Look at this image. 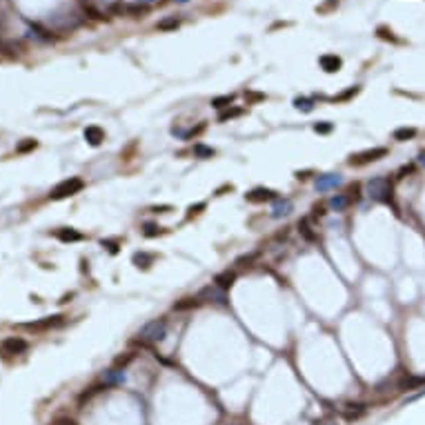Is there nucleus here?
<instances>
[{
	"instance_id": "nucleus-7",
	"label": "nucleus",
	"mask_w": 425,
	"mask_h": 425,
	"mask_svg": "<svg viewBox=\"0 0 425 425\" xmlns=\"http://www.w3.org/2000/svg\"><path fill=\"white\" fill-rule=\"evenodd\" d=\"M276 198H278V192H274L270 187H256L245 194V200H249V203H267V200L274 203Z\"/></svg>"
},
{
	"instance_id": "nucleus-14",
	"label": "nucleus",
	"mask_w": 425,
	"mask_h": 425,
	"mask_svg": "<svg viewBox=\"0 0 425 425\" xmlns=\"http://www.w3.org/2000/svg\"><path fill=\"white\" fill-rule=\"evenodd\" d=\"M236 283V272L234 270H225V272H221V274H216L214 276V285L216 287H221V289H227L232 287V285Z\"/></svg>"
},
{
	"instance_id": "nucleus-18",
	"label": "nucleus",
	"mask_w": 425,
	"mask_h": 425,
	"mask_svg": "<svg viewBox=\"0 0 425 425\" xmlns=\"http://www.w3.org/2000/svg\"><path fill=\"white\" fill-rule=\"evenodd\" d=\"M200 305L198 296H189V299H181L174 303V312H185V310H194V307Z\"/></svg>"
},
{
	"instance_id": "nucleus-25",
	"label": "nucleus",
	"mask_w": 425,
	"mask_h": 425,
	"mask_svg": "<svg viewBox=\"0 0 425 425\" xmlns=\"http://www.w3.org/2000/svg\"><path fill=\"white\" fill-rule=\"evenodd\" d=\"M232 103H234V96H218V98L211 100V107L223 109V107H229Z\"/></svg>"
},
{
	"instance_id": "nucleus-11",
	"label": "nucleus",
	"mask_w": 425,
	"mask_h": 425,
	"mask_svg": "<svg viewBox=\"0 0 425 425\" xmlns=\"http://www.w3.org/2000/svg\"><path fill=\"white\" fill-rule=\"evenodd\" d=\"M352 198L350 196V192L348 194H334V196H329V200H327V207L332 209V211H336V214H341V211H345L352 205Z\"/></svg>"
},
{
	"instance_id": "nucleus-13",
	"label": "nucleus",
	"mask_w": 425,
	"mask_h": 425,
	"mask_svg": "<svg viewBox=\"0 0 425 425\" xmlns=\"http://www.w3.org/2000/svg\"><path fill=\"white\" fill-rule=\"evenodd\" d=\"M365 412H367V405L365 403H348V405L343 407V412H341V414H343L345 421H356V418H361Z\"/></svg>"
},
{
	"instance_id": "nucleus-4",
	"label": "nucleus",
	"mask_w": 425,
	"mask_h": 425,
	"mask_svg": "<svg viewBox=\"0 0 425 425\" xmlns=\"http://www.w3.org/2000/svg\"><path fill=\"white\" fill-rule=\"evenodd\" d=\"M388 156V147H372V149H365V152H359V154H352L348 163L352 167H363L367 163H374V160H381Z\"/></svg>"
},
{
	"instance_id": "nucleus-19",
	"label": "nucleus",
	"mask_w": 425,
	"mask_h": 425,
	"mask_svg": "<svg viewBox=\"0 0 425 425\" xmlns=\"http://www.w3.org/2000/svg\"><path fill=\"white\" fill-rule=\"evenodd\" d=\"M194 156H196V158H214L216 149L207 147V145H203V143H196L194 145Z\"/></svg>"
},
{
	"instance_id": "nucleus-15",
	"label": "nucleus",
	"mask_w": 425,
	"mask_h": 425,
	"mask_svg": "<svg viewBox=\"0 0 425 425\" xmlns=\"http://www.w3.org/2000/svg\"><path fill=\"white\" fill-rule=\"evenodd\" d=\"M56 238L63 240V243H80L85 236H82V234L78 232V229H74V227H63V229L56 232Z\"/></svg>"
},
{
	"instance_id": "nucleus-9",
	"label": "nucleus",
	"mask_w": 425,
	"mask_h": 425,
	"mask_svg": "<svg viewBox=\"0 0 425 425\" xmlns=\"http://www.w3.org/2000/svg\"><path fill=\"white\" fill-rule=\"evenodd\" d=\"M127 383V372L122 367H111L103 374V385L105 388H114V385H125Z\"/></svg>"
},
{
	"instance_id": "nucleus-30",
	"label": "nucleus",
	"mask_w": 425,
	"mask_h": 425,
	"mask_svg": "<svg viewBox=\"0 0 425 425\" xmlns=\"http://www.w3.org/2000/svg\"><path fill=\"white\" fill-rule=\"evenodd\" d=\"M132 359H134V354H132V352H127L125 356H118V359L114 361V367H122V370H125V365H127V363H130Z\"/></svg>"
},
{
	"instance_id": "nucleus-31",
	"label": "nucleus",
	"mask_w": 425,
	"mask_h": 425,
	"mask_svg": "<svg viewBox=\"0 0 425 425\" xmlns=\"http://www.w3.org/2000/svg\"><path fill=\"white\" fill-rule=\"evenodd\" d=\"M181 25L176 18H169V20H163V22H158V29H176V27Z\"/></svg>"
},
{
	"instance_id": "nucleus-28",
	"label": "nucleus",
	"mask_w": 425,
	"mask_h": 425,
	"mask_svg": "<svg viewBox=\"0 0 425 425\" xmlns=\"http://www.w3.org/2000/svg\"><path fill=\"white\" fill-rule=\"evenodd\" d=\"M332 130H334V122H327V120L316 122V125H314V132L316 134H332Z\"/></svg>"
},
{
	"instance_id": "nucleus-2",
	"label": "nucleus",
	"mask_w": 425,
	"mask_h": 425,
	"mask_svg": "<svg viewBox=\"0 0 425 425\" xmlns=\"http://www.w3.org/2000/svg\"><path fill=\"white\" fill-rule=\"evenodd\" d=\"M138 336H141L143 343H158V341H163L167 336V321L165 318L147 321L141 329H138Z\"/></svg>"
},
{
	"instance_id": "nucleus-27",
	"label": "nucleus",
	"mask_w": 425,
	"mask_h": 425,
	"mask_svg": "<svg viewBox=\"0 0 425 425\" xmlns=\"http://www.w3.org/2000/svg\"><path fill=\"white\" fill-rule=\"evenodd\" d=\"M240 114H243V109H240V107H234V109L223 111V114L218 116V120H221V122H225V120H229V118H236V116H240Z\"/></svg>"
},
{
	"instance_id": "nucleus-1",
	"label": "nucleus",
	"mask_w": 425,
	"mask_h": 425,
	"mask_svg": "<svg viewBox=\"0 0 425 425\" xmlns=\"http://www.w3.org/2000/svg\"><path fill=\"white\" fill-rule=\"evenodd\" d=\"M365 194L376 203H388V200H392L394 187L388 176H374L365 183Z\"/></svg>"
},
{
	"instance_id": "nucleus-22",
	"label": "nucleus",
	"mask_w": 425,
	"mask_h": 425,
	"mask_svg": "<svg viewBox=\"0 0 425 425\" xmlns=\"http://www.w3.org/2000/svg\"><path fill=\"white\" fill-rule=\"evenodd\" d=\"M160 234H165V229L154 225V223H145L143 225V236L145 238H154V236H160Z\"/></svg>"
},
{
	"instance_id": "nucleus-33",
	"label": "nucleus",
	"mask_w": 425,
	"mask_h": 425,
	"mask_svg": "<svg viewBox=\"0 0 425 425\" xmlns=\"http://www.w3.org/2000/svg\"><path fill=\"white\" fill-rule=\"evenodd\" d=\"M127 11L134 14V18H141V14H145V7H141V5H132V7H127Z\"/></svg>"
},
{
	"instance_id": "nucleus-24",
	"label": "nucleus",
	"mask_w": 425,
	"mask_h": 425,
	"mask_svg": "<svg viewBox=\"0 0 425 425\" xmlns=\"http://www.w3.org/2000/svg\"><path fill=\"white\" fill-rule=\"evenodd\" d=\"M38 147V141H33V138H25L18 147H16V152L18 154H27V152H31V149H36Z\"/></svg>"
},
{
	"instance_id": "nucleus-26",
	"label": "nucleus",
	"mask_w": 425,
	"mask_h": 425,
	"mask_svg": "<svg viewBox=\"0 0 425 425\" xmlns=\"http://www.w3.org/2000/svg\"><path fill=\"white\" fill-rule=\"evenodd\" d=\"M299 229H301V234L305 236V240H316V236L312 234V229H310V221H307V218H303V221L299 223Z\"/></svg>"
},
{
	"instance_id": "nucleus-23",
	"label": "nucleus",
	"mask_w": 425,
	"mask_h": 425,
	"mask_svg": "<svg viewBox=\"0 0 425 425\" xmlns=\"http://www.w3.org/2000/svg\"><path fill=\"white\" fill-rule=\"evenodd\" d=\"M294 107L301 109V111H312V109H314V98H296Z\"/></svg>"
},
{
	"instance_id": "nucleus-17",
	"label": "nucleus",
	"mask_w": 425,
	"mask_h": 425,
	"mask_svg": "<svg viewBox=\"0 0 425 425\" xmlns=\"http://www.w3.org/2000/svg\"><path fill=\"white\" fill-rule=\"evenodd\" d=\"M341 65H343V63H341V58H338V56H334V54H327V56H323V58H321V67L327 71V74L338 71Z\"/></svg>"
},
{
	"instance_id": "nucleus-5",
	"label": "nucleus",
	"mask_w": 425,
	"mask_h": 425,
	"mask_svg": "<svg viewBox=\"0 0 425 425\" xmlns=\"http://www.w3.org/2000/svg\"><path fill=\"white\" fill-rule=\"evenodd\" d=\"M27 350H29V343L22 336H7L0 341V354L3 356H18L25 354Z\"/></svg>"
},
{
	"instance_id": "nucleus-8",
	"label": "nucleus",
	"mask_w": 425,
	"mask_h": 425,
	"mask_svg": "<svg viewBox=\"0 0 425 425\" xmlns=\"http://www.w3.org/2000/svg\"><path fill=\"white\" fill-rule=\"evenodd\" d=\"M198 299H205V301H214V303H218V305H227V296H225V289L216 287L214 283H211V285H207V287H203V289H200Z\"/></svg>"
},
{
	"instance_id": "nucleus-38",
	"label": "nucleus",
	"mask_w": 425,
	"mask_h": 425,
	"mask_svg": "<svg viewBox=\"0 0 425 425\" xmlns=\"http://www.w3.org/2000/svg\"><path fill=\"white\" fill-rule=\"evenodd\" d=\"M145 3H154V0H145Z\"/></svg>"
},
{
	"instance_id": "nucleus-10",
	"label": "nucleus",
	"mask_w": 425,
	"mask_h": 425,
	"mask_svg": "<svg viewBox=\"0 0 425 425\" xmlns=\"http://www.w3.org/2000/svg\"><path fill=\"white\" fill-rule=\"evenodd\" d=\"M63 318L65 316H47V318H42V321H33V323H27V329H33V332H47V329H54V327H58V325H63Z\"/></svg>"
},
{
	"instance_id": "nucleus-37",
	"label": "nucleus",
	"mask_w": 425,
	"mask_h": 425,
	"mask_svg": "<svg viewBox=\"0 0 425 425\" xmlns=\"http://www.w3.org/2000/svg\"><path fill=\"white\" fill-rule=\"evenodd\" d=\"M421 163H423V165H425V152H423V154H421Z\"/></svg>"
},
{
	"instance_id": "nucleus-21",
	"label": "nucleus",
	"mask_w": 425,
	"mask_h": 425,
	"mask_svg": "<svg viewBox=\"0 0 425 425\" xmlns=\"http://www.w3.org/2000/svg\"><path fill=\"white\" fill-rule=\"evenodd\" d=\"M416 130L414 127H399V130H394V141H410V138H414L416 136Z\"/></svg>"
},
{
	"instance_id": "nucleus-12",
	"label": "nucleus",
	"mask_w": 425,
	"mask_h": 425,
	"mask_svg": "<svg viewBox=\"0 0 425 425\" xmlns=\"http://www.w3.org/2000/svg\"><path fill=\"white\" fill-rule=\"evenodd\" d=\"M294 211V203L289 198H281L278 196L274 200L272 205V218H283V216H289Z\"/></svg>"
},
{
	"instance_id": "nucleus-3",
	"label": "nucleus",
	"mask_w": 425,
	"mask_h": 425,
	"mask_svg": "<svg viewBox=\"0 0 425 425\" xmlns=\"http://www.w3.org/2000/svg\"><path fill=\"white\" fill-rule=\"evenodd\" d=\"M82 187H85L82 178H78V176H69V178H65V181H60L58 185H56V187L52 189L49 198H52V200H63V198H69V196H74V194L82 192Z\"/></svg>"
},
{
	"instance_id": "nucleus-36",
	"label": "nucleus",
	"mask_w": 425,
	"mask_h": 425,
	"mask_svg": "<svg viewBox=\"0 0 425 425\" xmlns=\"http://www.w3.org/2000/svg\"><path fill=\"white\" fill-rule=\"evenodd\" d=\"M325 214V207H323V205H316L314 207V216H323Z\"/></svg>"
},
{
	"instance_id": "nucleus-34",
	"label": "nucleus",
	"mask_w": 425,
	"mask_h": 425,
	"mask_svg": "<svg viewBox=\"0 0 425 425\" xmlns=\"http://www.w3.org/2000/svg\"><path fill=\"white\" fill-rule=\"evenodd\" d=\"M52 425H78L74 418H69V416H60V418H56V421Z\"/></svg>"
},
{
	"instance_id": "nucleus-35",
	"label": "nucleus",
	"mask_w": 425,
	"mask_h": 425,
	"mask_svg": "<svg viewBox=\"0 0 425 425\" xmlns=\"http://www.w3.org/2000/svg\"><path fill=\"white\" fill-rule=\"evenodd\" d=\"M100 245H103V247H107L111 254H116V251H118V243H114V240H103Z\"/></svg>"
},
{
	"instance_id": "nucleus-20",
	"label": "nucleus",
	"mask_w": 425,
	"mask_h": 425,
	"mask_svg": "<svg viewBox=\"0 0 425 425\" xmlns=\"http://www.w3.org/2000/svg\"><path fill=\"white\" fill-rule=\"evenodd\" d=\"M132 261H134V265H136V267H143V270H147V267L154 263V256L152 254H145V251H136Z\"/></svg>"
},
{
	"instance_id": "nucleus-16",
	"label": "nucleus",
	"mask_w": 425,
	"mask_h": 425,
	"mask_svg": "<svg viewBox=\"0 0 425 425\" xmlns=\"http://www.w3.org/2000/svg\"><path fill=\"white\" fill-rule=\"evenodd\" d=\"M85 141L92 145V147H98V145L105 141V132L100 130L98 125H89L85 130Z\"/></svg>"
},
{
	"instance_id": "nucleus-29",
	"label": "nucleus",
	"mask_w": 425,
	"mask_h": 425,
	"mask_svg": "<svg viewBox=\"0 0 425 425\" xmlns=\"http://www.w3.org/2000/svg\"><path fill=\"white\" fill-rule=\"evenodd\" d=\"M359 89H361V87H356V85H354V87H350L348 92H343L341 96L334 98V103H341V100H350L352 96H356V94H359Z\"/></svg>"
},
{
	"instance_id": "nucleus-32",
	"label": "nucleus",
	"mask_w": 425,
	"mask_h": 425,
	"mask_svg": "<svg viewBox=\"0 0 425 425\" xmlns=\"http://www.w3.org/2000/svg\"><path fill=\"white\" fill-rule=\"evenodd\" d=\"M205 207H207V205L205 203H198V205H192V207L187 209V218H192V216H196V214H200V211H203Z\"/></svg>"
},
{
	"instance_id": "nucleus-6",
	"label": "nucleus",
	"mask_w": 425,
	"mask_h": 425,
	"mask_svg": "<svg viewBox=\"0 0 425 425\" xmlns=\"http://www.w3.org/2000/svg\"><path fill=\"white\" fill-rule=\"evenodd\" d=\"M341 185H343V176L341 174H321V176H316V181H314L316 192H321V194L332 192V189H336Z\"/></svg>"
}]
</instances>
